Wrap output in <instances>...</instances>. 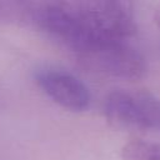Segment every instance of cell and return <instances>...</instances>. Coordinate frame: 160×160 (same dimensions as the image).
I'll use <instances>...</instances> for the list:
<instances>
[{
  "instance_id": "2",
  "label": "cell",
  "mask_w": 160,
  "mask_h": 160,
  "mask_svg": "<svg viewBox=\"0 0 160 160\" xmlns=\"http://www.w3.org/2000/svg\"><path fill=\"white\" fill-rule=\"evenodd\" d=\"M104 115L115 128L160 132V100L135 90H115L104 102Z\"/></svg>"
},
{
  "instance_id": "5",
  "label": "cell",
  "mask_w": 160,
  "mask_h": 160,
  "mask_svg": "<svg viewBox=\"0 0 160 160\" xmlns=\"http://www.w3.org/2000/svg\"><path fill=\"white\" fill-rule=\"evenodd\" d=\"M122 160H160V141L131 140L121 149Z\"/></svg>"
},
{
  "instance_id": "4",
  "label": "cell",
  "mask_w": 160,
  "mask_h": 160,
  "mask_svg": "<svg viewBox=\"0 0 160 160\" xmlns=\"http://www.w3.org/2000/svg\"><path fill=\"white\" fill-rule=\"evenodd\" d=\"M35 82L48 98L64 109L81 111L90 104V92L86 85L65 70L41 69L35 74Z\"/></svg>"
},
{
  "instance_id": "1",
  "label": "cell",
  "mask_w": 160,
  "mask_h": 160,
  "mask_svg": "<svg viewBox=\"0 0 160 160\" xmlns=\"http://www.w3.org/2000/svg\"><path fill=\"white\" fill-rule=\"evenodd\" d=\"M0 19L32 24L74 54L94 46L130 41L136 28L132 5L114 0L2 2Z\"/></svg>"
},
{
  "instance_id": "3",
  "label": "cell",
  "mask_w": 160,
  "mask_h": 160,
  "mask_svg": "<svg viewBox=\"0 0 160 160\" xmlns=\"http://www.w3.org/2000/svg\"><path fill=\"white\" fill-rule=\"evenodd\" d=\"M88 70L121 80H138L146 72L142 54L130 42H112L85 49L75 54Z\"/></svg>"
},
{
  "instance_id": "6",
  "label": "cell",
  "mask_w": 160,
  "mask_h": 160,
  "mask_svg": "<svg viewBox=\"0 0 160 160\" xmlns=\"http://www.w3.org/2000/svg\"><path fill=\"white\" fill-rule=\"evenodd\" d=\"M154 19H155V24L160 31V2L158 4L156 9H155V12H154Z\"/></svg>"
}]
</instances>
